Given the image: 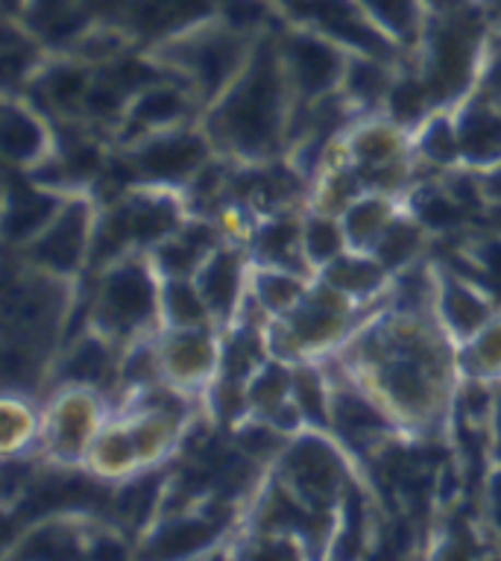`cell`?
Masks as SVG:
<instances>
[{
	"label": "cell",
	"instance_id": "cell-17",
	"mask_svg": "<svg viewBox=\"0 0 501 561\" xmlns=\"http://www.w3.org/2000/svg\"><path fill=\"white\" fill-rule=\"evenodd\" d=\"M384 379H387L393 400L405 405V409H422L426 400H429V386H426V377H422L417 362H393L387 374H384Z\"/></svg>",
	"mask_w": 501,
	"mask_h": 561
},
{
	"label": "cell",
	"instance_id": "cell-37",
	"mask_svg": "<svg viewBox=\"0 0 501 561\" xmlns=\"http://www.w3.org/2000/svg\"><path fill=\"white\" fill-rule=\"evenodd\" d=\"M258 291H261V300L267 306H273V309L291 306L300 297V286L293 279H288V276H261Z\"/></svg>",
	"mask_w": 501,
	"mask_h": 561
},
{
	"label": "cell",
	"instance_id": "cell-24",
	"mask_svg": "<svg viewBox=\"0 0 501 561\" xmlns=\"http://www.w3.org/2000/svg\"><path fill=\"white\" fill-rule=\"evenodd\" d=\"M378 279H382V274L370 262H338L328 271V283L331 286L343 288V291H358V295H364V291L378 286Z\"/></svg>",
	"mask_w": 501,
	"mask_h": 561
},
{
	"label": "cell",
	"instance_id": "cell-39",
	"mask_svg": "<svg viewBox=\"0 0 501 561\" xmlns=\"http://www.w3.org/2000/svg\"><path fill=\"white\" fill-rule=\"evenodd\" d=\"M256 359H258V344L249 339V335H241V339L232 341V347H229V356H226L229 379L244 377L246 370L256 365Z\"/></svg>",
	"mask_w": 501,
	"mask_h": 561
},
{
	"label": "cell",
	"instance_id": "cell-21",
	"mask_svg": "<svg viewBox=\"0 0 501 561\" xmlns=\"http://www.w3.org/2000/svg\"><path fill=\"white\" fill-rule=\"evenodd\" d=\"M293 330L300 335V341H323L331 332L338 330V312H331L323 297H317L314 304H308L302 312L293 318Z\"/></svg>",
	"mask_w": 501,
	"mask_h": 561
},
{
	"label": "cell",
	"instance_id": "cell-25",
	"mask_svg": "<svg viewBox=\"0 0 501 561\" xmlns=\"http://www.w3.org/2000/svg\"><path fill=\"white\" fill-rule=\"evenodd\" d=\"M85 85V77L77 68H56L54 75H47V80L42 83V92L47 94V101L54 106H68L71 101H77Z\"/></svg>",
	"mask_w": 501,
	"mask_h": 561
},
{
	"label": "cell",
	"instance_id": "cell-44",
	"mask_svg": "<svg viewBox=\"0 0 501 561\" xmlns=\"http://www.w3.org/2000/svg\"><path fill=\"white\" fill-rule=\"evenodd\" d=\"M426 153L438 159V162H452V159H455V138H452V133H448V127L443 121H438V124L429 129V136H426Z\"/></svg>",
	"mask_w": 501,
	"mask_h": 561
},
{
	"label": "cell",
	"instance_id": "cell-41",
	"mask_svg": "<svg viewBox=\"0 0 501 561\" xmlns=\"http://www.w3.org/2000/svg\"><path fill=\"white\" fill-rule=\"evenodd\" d=\"M296 394H300L302 409H305L311 421L323 424L326 421V414H323V391H319V382L314 374H300L296 377Z\"/></svg>",
	"mask_w": 501,
	"mask_h": 561
},
{
	"label": "cell",
	"instance_id": "cell-10",
	"mask_svg": "<svg viewBox=\"0 0 501 561\" xmlns=\"http://www.w3.org/2000/svg\"><path fill=\"white\" fill-rule=\"evenodd\" d=\"M27 24L47 42H62L85 24V10L80 0H33Z\"/></svg>",
	"mask_w": 501,
	"mask_h": 561
},
{
	"label": "cell",
	"instance_id": "cell-7",
	"mask_svg": "<svg viewBox=\"0 0 501 561\" xmlns=\"http://www.w3.org/2000/svg\"><path fill=\"white\" fill-rule=\"evenodd\" d=\"M202 157H206V148H202L200 138L171 136L141 150L138 168L155 180H183L185 174H191L194 168L200 165Z\"/></svg>",
	"mask_w": 501,
	"mask_h": 561
},
{
	"label": "cell",
	"instance_id": "cell-26",
	"mask_svg": "<svg viewBox=\"0 0 501 561\" xmlns=\"http://www.w3.org/2000/svg\"><path fill=\"white\" fill-rule=\"evenodd\" d=\"M159 482H162V479L150 477L136 482L132 488H127L118 500L120 515L127 517V520H132V524H138L141 517H147V512H150V506H153L155 494H159Z\"/></svg>",
	"mask_w": 501,
	"mask_h": 561
},
{
	"label": "cell",
	"instance_id": "cell-23",
	"mask_svg": "<svg viewBox=\"0 0 501 561\" xmlns=\"http://www.w3.org/2000/svg\"><path fill=\"white\" fill-rule=\"evenodd\" d=\"M446 314L448 321L455 323L461 332L478 330V327L487 321V309H483L481 300H475V297L469 295V291H464L461 286H448Z\"/></svg>",
	"mask_w": 501,
	"mask_h": 561
},
{
	"label": "cell",
	"instance_id": "cell-55",
	"mask_svg": "<svg viewBox=\"0 0 501 561\" xmlns=\"http://www.w3.org/2000/svg\"><path fill=\"white\" fill-rule=\"evenodd\" d=\"M490 92L501 101V56H499V62L492 65V71H490Z\"/></svg>",
	"mask_w": 501,
	"mask_h": 561
},
{
	"label": "cell",
	"instance_id": "cell-16",
	"mask_svg": "<svg viewBox=\"0 0 501 561\" xmlns=\"http://www.w3.org/2000/svg\"><path fill=\"white\" fill-rule=\"evenodd\" d=\"M124 215H127L129 236L138 241L162 239L164 232L174 230V224H176V213L162 201L136 203V206L124 209Z\"/></svg>",
	"mask_w": 501,
	"mask_h": 561
},
{
	"label": "cell",
	"instance_id": "cell-29",
	"mask_svg": "<svg viewBox=\"0 0 501 561\" xmlns=\"http://www.w3.org/2000/svg\"><path fill=\"white\" fill-rule=\"evenodd\" d=\"M106 368H109V362H106V353H103L101 344H85V347L68 362L65 374L71 379H82V382H101V379L106 377Z\"/></svg>",
	"mask_w": 501,
	"mask_h": 561
},
{
	"label": "cell",
	"instance_id": "cell-47",
	"mask_svg": "<svg viewBox=\"0 0 501 561\" xmlns=\"http://www.w3.org/2000/svg\"><path fill=\"white\" fill-rule=\"evenodd\" d=\"M30 62V47L24 42L7 33V42H3V71H7V80H15V77L24 71V65Z\"/></svg>",
	"mask_w": 501,
	"mask_h": 561
},
{
	"label": "cell",
	"instance_id": "cell-49",
	"mask_svg": "<svg viewBox=\"0 0 501 561\" xmlns=\"http://www.w3.org/2000/svg\"><path fill=\"white\" fill-rule=\"evenodd\" d=\"M391 138L384 136V133H370V136H364L361 141H358V150H361V157L370 159V162H378V159H384L387 153H391Z\"/></svg>",
	"mask_w": 501,
	"mask_h": 561
},
{
	"label": "cell",
	"instance_id": "cell-38",
	"mask_svg": "<svg viewBox=\"0 0 501 561\" xmlns=\"http://www.w3.org/2000/svg\"><path fill=\"white\" fill-rule=\"evenodd\" d=\"M174 365L179 374H197L209 365V347L200 339H183L174 350Z\"/></svg>",
	"mask_w": 501,
	"mask_h": 561
},
{
	"label": "cell",
	"instance_id": "cell-36",
	"mask_svg": "<svg viewBox=\"0 0 501 561\" xmlns=\"http://www.w3.org/2000/svg\"><path fill=\"white\" fill-rule=\"evenodd\" d=\"M27 556H47V559H59V556H73V538H68L59 529H47V533H38L36 538H30Z\"/></svg>",
	"mask_w": 501,
	"mask_h": 561
},
{
	"label": "cell",
	"instance_id": "cell-12",
	"mask_svg": "<svg viewBox=\"0 0 501 561\" xmlns=\"http://www.w3.org/2000/svg\"><path fill=\"white\" fill-rule=\"evenodd\" d=\"M461 148L469 159H496L501 157V121L490 112L469 110L461 124Z\"/></svg>",
	"mask_w": 501,
	"mask_h": 561
},
{
	"label": "cell",
	"instance_id": "cell-18",
	"mask_svg": "<svg viewBox=\"0 0 501 561\" xmlns=\"http://www.w3.org/2000/svg\"><path fill=\"white\" fill-rule=\"evenodd\" d=\"M0 133H3V153L10 159H15V162L30 159L38 150V145H42V129H38L24 112L3 110Z\"/></svg>",
	"mask_w": 501,
	"mask_h": 561
},
{
	"label": "cell",
	"instance_id": "cell-32",
	"mask_svg": "<svg viewBox=\"0 0 501 561\" xmlns=\"http://www.w3.org/2000/svg\"><path fill=\"white\" fill-rule=\"evenodd\" d=\"M384 215H387L384 203H361V206H356L347 218L349 236L356 241L373 239L375 230L384 224Z\"/></svg>",
	"mask_w": 501,
	"mask_h": 561
},
{
	"label": "cell",
	"instance_id": "cell-22",
	"mask_svg": "<svg viewBox=\"0 0 501 561\" xmlns=\"http://www.w3.org/2000/svg\"><path fill=\"white\" fill-rule=\"evenodd\" d=\"M211 232L206 227H197L185 236L183 241H176V244H167L162 250V265L167 271H176V274H183V271H191V265L200 259V253L209 248Z\"/></svg>",
	"mask_w": 501,
	"mask_h": 561
},
{
	"label": "cell",
	"instance_id": "cell-40",
	"mask_svg": "<svg viewBox=\"0 0 501 561\" xmlns=\"http://www.w3.org/2000/svg\"><path fill=\"white\" fill-rule=\"evenodd\" d=\"M340 248V236L335 224L314 221L308 227V250L314 259H331Z\"/></svg>",
	"mask_w": 501,
	"mask_h": 561
},
{
	"label": "cell",
	"instance_id": "cell-5",
	"mask_svg": "<svg viewBox=\"0 0 501 561\" xmlns=\"http://www.w3.org/2000/svg\"><path fill=\"white\" fill-rule=\"evenodd\" d=\"M288 470L314 506L331 503V494H335L340 479V465L328 447H323L319 442H302L288 456Z\"/></svg>",
	"mask_w": 501,
	"mask_h": 561
},
{
	"label": "cell",
	"instance_id": "cell-9",
	"mask_svg": "<svg viewBox=\"0 0 501 561\" xmlns=\"http://www.w3.org/2000/svg\"><path fill=\"white\" fill-rule=\"evenodd\" d=\"M82 236H85V209L73 206L62 215V221L47 232L45 241H38L36 256L45 265H54L59 271H71L77 265L82 250Z\"/></svg>",
	"mask_w": 501,
	"mask_h": 561
},
{
	"label": "cell",
	"instance_id": "cell-4",
	"mask_svg": "<svg viewBox=\"0 0 501 561\" xmlns=\"http://www.w3.org/2000/svg\"><path fill=\"white\" fill-rule=\"evenodd\" d=\"M129 24L144 36H162L206 19L214 0H124Z\"/></svg>",
	"mask_w": 501,
	"mask_h": 561
},
{
	"label": "cell",
	"instance_id": "cell-13",
	"mask_svg": "<svg viewBox=\"0 0 501 561\" xmlns=\"http://www.w3.org/2000/svg\"><path fill=\"white\" fill-rule=\"evenodd\" d=\"M54 201L45 194L30 192V188H15L10 201V215H7V236L12 241L27 239L50 218Z\"/></svg>",
	"mask_w": 501,
	"mask_h": 561
},
{
	"label": "cell",
	"instance_id": "cell-20",
	"mask_svg": "<svg viewBox=\"0 0 501 561\" xmlns=\"http://www.w3.org/2000/svg\"><path fill=\"white\" fill-rule=\"evenodd\" d=\"M361 3H364L366 12L378 24H384V27L393 30L401 38L413 36V30L420 24V7H417V0H361Z\"/></svg>",
	"mask_w": 501,
	"mask_h": 561
},
{
	"label": "cell",
	"instance_id": "cell-28",
	"mask_svg": "<svg viewBox=\"0 0 501 561\" xmlns=\"http://www.w3.org/2000/svg\"><path fill=\"white\" fill-rule=\"evenodd\" d=\"M417 230L408 227V224H396L391 230L384 232L382 244H378V256H382L384 265H401L405 259L417 250Z\"/></svg>",
	"mask_w": 501,
	"mask_h": 561
},
{
	"label": "cell",
	"instance_id": "cell-11",
	"mask_svg": "<svg viewBox=\"0 0 501 561\" xmlns=\"http://www.w3.org/2000/svg\"><path fill=\"white\" fill-rule=\"evenodd\" d=\"M220 524H206V520H183V524L164 526L162 533L150 541V556H185L206 547L218 535Z\"/></svg>",
	"mask_w": 501,
	"mask_h": 561
},
{
	"label": "cell",
	"instance_id": "cell-52",
	"mask_svg": "<svg viewBox=\"0 0 501 561\" xmlns=\"http://www.w3.org/2000/svg\"><path fill=\"white\" fill-rule=\"evenodd\" d=\"M483 265H487V271L492 274V279H499L501 283V241L483 248Z\"/></svg>",
	"mask_w": 501,
	"mask_h": 561
},
{
	"label": "cell",
	"instance_id": "cell-48",
	"mask_svg": "<svg viewBox=\"0 0 501 561\" xmlns=\"http://www.w3.org/2000/svg\"><path fill=\"white\" fill-rule=\"evenodd\" d=\"M120 98H124V92H120L118 85L112 83V80H101V83L94 85V92L89 94V106L97 115H112L120 106Z\"/></svg>",
	"mask_w": 501,
	"mask_h": 561
},
{
	"label": "cell",
	"instance_id": "cell-34",
	"mask_svg": "<svg viewBox=\"0 0 501 561\" xmlns=\"http://www.w3.org/2000/svg\"><path fill=\"white\" fill-rule=\"evenodd\" d=\"M426 110V89L413 80L405 83L393 92V115L399 121H417Z\"/></svg>",
	"mask_w": 501,
	"mask_h": 561
},
{
	"label": "cell",
	"instance_id": "cell-46",
	"mask_svg": "<svg viewBox=\"0 0 501 561\" xmlns=\"http://www.w3.org/2000/svg\"><path fill=\"white\" fill-rule=\"evenodd\" d=\"M261 15H265L261 0H226V19L235 30L256 24L261 21Z\"/></svg>",
	"mask_w": 501,
	"mask_h": 561
},
{
	"label": "cell",
	"instance_id": "cell-15",
	"mask_svg": "<svg viewBox=\"0 0 501 561\" xmlns=\"http://www.w3.org/2000/svg\"><path fill=\"white\" fill-rule=\"evenodd\" d=\"M237 291V259L220 253L202 274V297L218 314H226Z\"/></svg>",
	"mask_w": 501,
	"mask_h": 561
},
{
	"label": "cell",
	"instance_id": "cell-6",
	"mask_svg": "<svg viewBox=\"0 0 501 561\" xmlns=\"http://www.w3.org/2000/svg\"><path fill=\"white\" fill-rule=\"evenodd\" d=\"M106 312L118 327H136L153 312V288L144 271L136 265L120 267L106 283Z\"/></svg>",
	"mask_w": 501,
	"mask_h": 561
},
{
	"label": "cell",
	"instance_id": "cell-54",
	"mask_svg": "<svg viewBox=\"0 0 501 561\" xmlns=\"http://www.w3.org/2000/svg\"><path fill=\"white\" fill-rule=\"evenodd\" d=\"M492 515H496V524L501 529V477L492 479Z\"/></svg>",
	"mask_w": 501,
	"mask_h": 561
},
{
	"label": "cell",
	"instance_id": "cell-51",
	"mask_svg": "<svg viewBox=\"0 0 501 561\" xmlns=\"http://www.w3.org/2000/svg\"><path fill=\"white\" fill-rule=\"evenodd\" d=\"M273 444L276 438L270 433H265V430H253V433L244 435V447L249 453H261L265 456V453L273 450Z\"/></svg>",
	"mask_w": 501,
	"mask_h": 561
},
{
	"label": "cell",
	"instance_id": "cell-14",
	"mask_svg": "<svg viewBox=\"0 0 501 561\" xmlns=\"http://www.w3.org/2000/svg\"><path fill=\"white\" fill-rule=\"evenodd\" d=\"M237 62V45L235 38L229 36H214L209 42H202L197 50H194V65H197V75L211 92L218 89Z\"/></svg>",
	"mask_w": 501,
	"mask_h": 561
},
{
	"label": "cell",
	"instance_id": "cell-42",
	"mask_svg": "<svg viewBox=\"0 0 501 561\" xmlns=\"http://www.w3.org/2000/svg\"><path fill=\"white\" fill-rule=\"evenodd\" d=\"M106 80H112V83L118 85L120 92L129 94V92H136V89H141L144 83H150V80H153V71L141 62H124L118 65Z\"/></svg>",
	"mask_w": 501,
	"mask_h": 561
},
{
	"label": "cell",
	"instance_id": "cell-35",
	"mask_svg": "<svg viewBox=\"0 0 501 561\" xmlns=\"http://www.w3.org/2000/svg\"><path fill=\"white\" fill-rule=\"evenodd\" d=\"M167 306H171V314H174L176 323H200L202 321V304L200 297L194 295L191 288L176 283L167 291Z\"/></svg>",
	"mask_w": 501,
	"mask_h": 561
},
{
	"label": "cell",
	"instance_id": "cell-19",
	"mask_svg": "<svg viewBox=\"0 0 501 561\" xmlns=\"http://www.w3.org/2000/svg\"><path fill=\"white\" fill-rule=\"evenodd\" d=\"M338 426L349 442H361V438H373V435L382 433L384 421L364 400H358V397H340Z\"/></svg>",
	"mask_w": 501,
	"mask_h": 561
},
{
	"label": "cell",
	"instance_id": "cell-53",
	"mask_svg": "<svg viewBox=\"0 0 501 561\" xmlns=\"http://www.w3.org/2000/svg\"><path fill=\"white\" fill-rule=\"evenodd\" d=\"M220 414L223 417H232V414H237V405H241V400H237V391H235V382H229L223 391H220Z\"/></svg>",
	"mask_w": 501,
	"mask_h": 561
},
{
	"label": "cell",
	"instance_id": "cell-3",
	"mask_svg": "<svg viewBox=\"0 0 501 561\" xmlns=\"http://www.w3.org/2000/svg\"><path fill=\"white\" fill-rule=\"evenodd\" d=\"M284 3L293 15L317 21L319 27L328 30L331 36L343 38L347 45L361 47L366 54H391V45L361 19V12L352 7V0H284Z\"/></svg>",
	"mask_w": 501,
	"mask_h": 561
},
{
	"label": "cell",
	"instance_id": "cell-1",
	"mask_svg": "<svg viewBox=\"0 0 501 561\" xmlns=\"http://www.w3.org/2000/svg\"><path fill=\"white\" fill-rule=\"evenodd\" d=\"M279 75L273 56L261 54L244 83L237 85L226 106L218 112L220 136L244 153H258L273 145L279 129Z\"/></svg>",
	"mask_w": 501,
	"mask_h": 561
},
{
	"label": "cell",
	"instance_id": "cell-8",
	"mask_svg": "<svg viewBox=\"0 0 501 561\" xmlns=\"http://www.w3.org/2000/svg\"><path fill=\"white\" fill-rule=\"evenodd\" d=\"M288 56H291L293 71L300 77L302 89L308 94L326 92L340 71L338 54L311 36H293L288 42Z\"/></svg>",
	"mask_w": 501,
	"mask_h": 561
},
{
	"label": "cell",
	"instance_id": "cell-45",
	"mask_svg": "<svg viewBox=\"0 0 501 561\" xmlns=\"http://www.w3.org/2000/svg\"><path fill=\"white\" fill-rule=\"evenodd\" d=\"M284 388H288V377H284L282 370H267L265 379H258L256 391H253V397H256L258 405H265V409H273L279 400H282Z\"/></svg>",
	"mask_w": 501,
	"mask_h": 561
},
{
	"label": "cell",
	"instance_id": "cell-43",
	"mask_svg": "<svg viewBox=\"0 0 501 561\" xmlns=\"http://www.w3.org/2000/svg\"><path fill=\"white\" fill-rule=\"evenodd\" d=\"M420 215L431 227H452L457 221V209L440 194H429L426 201H420Z\"/></svg>",
	"mask_w": 501,
	"mask_h": 561
},
{
	"label": "cell",
	"instance_id": "cell-56",
	"mask_svg": "<svg viewBox=\"0 0 501 561\" xmlns=\"http://www.w3.org/2000/svg\"><path fill=\"white\" fill-rule=\"evenodd\" d=\"M490 188H492V192H496V194H499V197H501V171H499V174H496V176H492V180H490Z\"/></svg>",
	"mask_w": 501,
	"mask_h": 561
},
{
	"label": "cell",
	"instance_id": "cell-30",
	"mask_svg": "<svg viewBox=\"0 0 501 561\" xmlns=\"http://www.w3.org/2000/svg\"><path fill=\"white\" fill-rule=\"evenodd\" d=\"M183 112V101L174 92H153L144 94L138 103L136 118L144 124H164V121H174Z\"/></svg>",
	"mask_w": 501,
	"mask_h": 561
},
{
	"label": "cell",
	"instance_id": "cell-2",
	"mask_svg": "<svg viewBox=\"0 0 501 561\" xmlns=\"http://www.w3.org/2000/svg\"><path fill=\"white\" fill-rule=\"evenodd\" d=\"M475 38H478V27L466 19L448 21L434 33L429 89L438 101H448L464 92L469 71H473Z\"/></svg>",
	"mask_w": 501,
	"mask_h": 561
},
{
	"label": "cell",
	"instance_id": "cell-31",
	"mask_svg": "<svg viewBox=\"0 0 501 561\" xmlns=\"http://www.w3.org/2000/svg\"><path fill=\"white\" fill-rule=\"evenodd\" d=\"M384 71L373 62H352L349 68V89L361 101H375L384 92Z\"/></svg>",
	"mask_w": 501,
	"mask_h": 561
},
{
	"label": "cell",
	"instance_id": "cell-33",
	"mask_svg": "<svg viewBox=\"0 0 501 561\" xmlns=\"http://www.w3.org/2000/svg\"><path fill=\"white\" fill-rule=\"evenodd\" d=\"M127 239H132L127 227V215L124 213L112 215L109 221L101 227V232H97V241H94V259L115 256V253L127 244Z\"/></svg>",
	"mask_w": 501,
	"mask_h": 561
},
{
	"label": "cell",
	"instance_id": "cell-27",
	"mask_svg": "<svg viewBox=\"0 0 501 561\" xmlns=\"http://www.w3.org/2000/svg\"><path fill=\"white\" fill-rule=\"evenodd\" d=\"M293 241H296V227L288 221H276L261 230L258 250H261V256L273 259V262H291Z\"/></svg>",
	"mask_w": 501,
	"mask_h": 561
},
{
	"label": "cell",
	"instance_id": "cell-50",
	"mask_svg": "<svg viewBox=\"0 0 501 561\" xmlns=\"http://www.w3.org/2000/svg\"><path fill=\"white\" fill-rule=\"evenodd\" d=\"M97 150L94 148H80L77 153H73L71 159H68V174L73 176H92L94 171H97Z\"/></svg>",
	"mask_w": 501,
	"mask_h": 561
}]
</instances>
